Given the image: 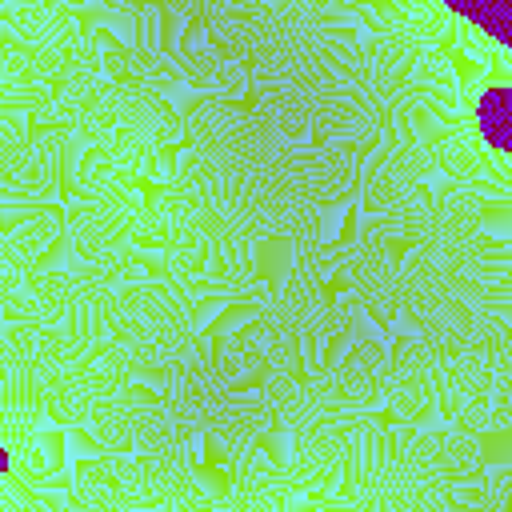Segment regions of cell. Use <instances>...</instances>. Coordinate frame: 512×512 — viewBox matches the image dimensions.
Masks as SVG:
<instances>
[{
  "label": "cell",
  "mask_w": 512,
  "mask_h": 512,
  "mask_svg": "<svg viewBox=\"0 0 512 512\" xmlns=\"http://www.w3.org/2000/svg\"><path fill=\"white\" fill-rule=\"evenodd\" d=\"M12 468V460H8V452H0V472H8Z\"/></svg>",
  "instance_id": "3"
},
{
  "label": "cell",
  "mask_w": 512,
  "mask_h": 512,
  "mask_svg": "<svg viewBox=\"0 0 512 512\" xmlns=\"http://www.w3.org/2000/svg\"><path fill=\"white\" fill-rule=\"evenodd\" d=\"M508 96H512L508 84H492V88H484L480 100H476V124H480V136L488 140V148H492L496 156H508V144H512V136H508V124H512Z\"/></svg>",
  "instance_id": "1"
},
{
  "label": "cell",
  "mask_w": 512,
  "mask_h": 512,
  "mask_svg": "<svg viewBox=\"0 0 512 512\" xmlns=\"http://www.w3.org/2000/svg\"><path fill=\"white\" fill-rule=\"evenodd\" d=\"M440 4L464 16L468 24H476L480 32H488L500 48L512 44V0H440Z\"/></svg>",
  "instance_id": "2"
}]
</instances>
